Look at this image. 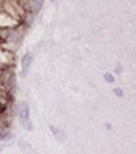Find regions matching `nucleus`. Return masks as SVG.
Wrapping results in <instances>:
<instances>
[{
	"instance_id": "9d476101",
	"label": "nucleus",
	"mask_w": 136,
	"mask_h": 154,
	"mask_svg": "<svg viewBox=\"0 0 136 154\" xmlns=\"http://www.w3.org/2000/svg\"><path fill=\"white\" fill-rule=\"evenodd\" d=\"M52 2H53V0H52Z\"/></svg>"
},
{
	"instance_id": "f03ea898",
	"label": "nucleus",
	"mask_w": 136,
	"mask_h": 154,
	"mask_svg": "<svg viewBox=\"0 0 136 154\" xmlns=\"http://www.w3.org/2000/svg\"><path fill=\"white\" fill-rule=\"evenodd\" d=\"M30 111H29V106L27 102H23L19 107V121H20L22 126L25 130H30L32 129V124H30Z\"/></svg>"
},
{
	"instance_id": "f257e3e1",
	"label": "nucleus",
	"mask_w": 136,
	"mask_h": 154,
	"mask_svg": "<svg viewBox=\"0 0 136 154\" xmlns=\"http://www.w3.org/2000/svg\"><path fill=\"white\" fill-rule=\"evenodd\" d=\"M14 62H15L14 52L4 48L3 46H0V71L11 68L14 66Z\"/></svg>"
},
{
	"instance_id": "39448f33",
	"label": "nucleus",
	"mask_w": 136,
	"mask_h": 154,
	"mask_svg": "<svg viewBox=\"0 0 136 154\" xmlns=\"http://www.w3.org/2000/svg\"><path fill=\"white\" fill-rule=\"evenodd\" d=\"M32 61H33V56H32L30 53H27L23 56V58L20 61V67H22V73L23 76H25V73H27L29 71V67L32 65Z\"/></svg>"
},
{
	"instance_id": "6e6552de",
	"label": "nucleus",
	"mask_w": 136,
	"mask_h": 154,
	"mask_svg": "<svg viewBox=\"0 0 136 154\" xmlns=\"http://www.w3.org/2000/svg\"><path fill=\"white\" fill-rule=\"evenodd\" d=\"M103 79H105V81L108 82V83H113V82H115V77H113V75H112V73H110V72H106L105 75H103Z\"/></svg>"
},
{
	"instance_id": "20e7f679",
	"label": "nucleus",
	"mask_w": 136,
	"mask_h": 154,
	"mask_svg": "<svg viewBox=\"0 0 136 154\" xmlns=\"http://www.w3.org/2000/svg\"><path fill=\"white\" fill-rule=\"evenodd\" d=\"M19 24H22V23L15 20L14 18H11L9 14H6L5 11L0 10V29L14 28V27H18Z\"/></svg>"
},
{
	"instance_id": "1a4fd4ad",
	"label": "nucleus",
	"mask_w": 136,
	"mask_h": 154,
	"mask_svg": "<svg viewBox=\"0 0 136 154\" xmlns=\"http://www.w3.org/2000/svg\"><path fill=\"white\" fill-rule=\"evenodd\" d=\"M113 92L116 94V96H119V97H122V96H124V91H122V88L116 87V88H113Z\"/></svg>"
},
{
	"instance_id": "0eeeda50",
	"label": "nucleus",
	"mask_w": 136,
	"mask_h": 154,
	"mask_svg": "<svg viewBox=\"0 0 136 154\" xmlns=\"http://www.w3.org/2000/svg\"><path fill=\"white\" fill-rule=\"evenodd\" d=\"M8 97H9V94H8V91L4 88V86H2L0 85V105H5V100H8Z\"/></svg>"
},
{
	"instance_id": "7ed1b4c3",
	"label": "nucleus",
	"mask_w": 136,
	"mask_h": 154,
	"mask_svg": "<svg viewBox=\"0 0 136 154\" xmlns=\"http://www.w3.org/2000/svg\"><path fill=\"white\" fill-rule=\"evenodd\" d=\"M22 3L25 13L28 14H37L42 9L44 0H19Z\"/></svg>"
},
{
	"instance_id": "423d86ee",
	"label": "nucleus",
	"mask_w": 136,
	"mask_h": 154,
	"mask_svg": "<svg viewBox=\"0 0 136 154\" xmlns=\"http://www.w3.org/2000/svg\"><path fill=\"white\" fill-rule=\"evenodd\" d=\"M49 129L52 130V133H53V135H54V138L58 140V142H64V140H66V138H64V135H63V133L59 130V129H57L56 126H49Z\"/></svg>"
}]
</instances>
